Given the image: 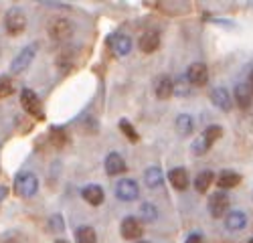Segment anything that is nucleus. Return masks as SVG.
I'll list each match as a JSON object with an SVG mask.
<instances>
[{"label": "nucleus", "mask_w": 253, "mask_h": 243, "mask_svg": "<svg viewBox=\"0 0 253 243\" xmlns=\"http://www.w3.org/2000/svg\"><path fill=\"white\" fill-rule=\"evenodd\" d=\"M37 191H39V178H37L33 172L20 170V172L14 176V193H16L18 197L29 199V197L37 195Z\"/></svg>", "instance_id": "nucleus-1"}, {"label": "nucleus", "mask_w": 253, "mask_h": 243, "mask_svg": "<svg viewBox=\"0 0 253 243\" xmlns=\"http://www.w3.org/2000/svg\"><path fill=\"white\" fill-rule=\"evenodd\" d=\"M20 104H23V108H25L33 118H37L39 122L45 120V112H43V106H41V99H39V95H37L33 89L25 87L23 91H20Z\"/></svg>", "instance_id": "nucleus-2"}, {"label": "nucleus", "mask_w": 253, "mask_h": 243, "mask_svg": "<svg viewBox=\"0 0 253 243\" xmlns=\"http://www.w3.org/2000/svg\"><path fill=\"white\" fill-rule=\"evenodd\" d=\"M47 31H49L51 39H55V40H67L73 35V25H71V20H67V18L55 16V18L49 20Z\"/></svg>", "instance_id": "nucleus-3"}, {"label": "nucleus", "mask_w": 253, "mask_h": 243, "mask_svg": "<svg viewBox=\"0 0 253 243\" xmlns=\"http://www.w3.org/2000/svg\"><path fill=\"white\" fill-rule=\"evenodd\" d=\"M37 49H39V45L37 43H33V45H27L23 51H20L16 57H14V61L10 63V71L16 75V73H23L29 65H31V61L35 59V55H37Z\"/></svg>", "instance_id": "nucleus-4"}, {"label": "nucleus", "mask_w": 253, "mask_h": 243, "mask_svg": "<svg viewBox=\"0 0 253 243\" xmlns=\"http://www.w3.org/2000/svg\"><path fill=\"white\" fill-rule=\"evenodd\" d=\"M140 195V187H138V182L132 180V178H122L118 180V185H116V197L120 201H126V202H130V201H136Z\"/></svg>", "instance_id": "nucleus-5"}, {"label": "nucleus", "mask_w": 253, "mask_h": 243, "mask_svg": "<svg viewBox=\"0 0 253 243\" xmlns=\"http://www.w3.org/2000/svg\"><path fill=\"white\" fill-rule=\"evenodd\" d=\"M207 207H209V213L213 215L215 219H221L227 209H229V197L225 191H217L209 197V202H207Z\"/></svg>", "instance_id": "nucleus-6"}, {"label": "nucleus", "mask_w": 253, "mask_h": 243, "mask_svg": "<svg viewBox=\"0 0 253 243\" xmlns=\"http://www.w3.org/2000/svg\"><path fill=\"white\" fill-rule=\"evenodd\" d=\"M4 27H6V33H8V35L16 37V35H20V33L27 29V18H25V14L20 12L18 8H12V10H8V14H6Z\"/></svg>", "instance_id": "nucleus-7"}, {"label": "nucleus", "mask_w": 253, "mask_h": 243, "mask_svg": "<svg viewBox=\"0 0 253 243\" xmlns=\"http://www.w3.org/2000/svg\"><path fill=\"white\" fill-rule=\"evenodd\" d=\"M120 233L124 239H140L144 233V225L136 217H126L120 225Z\"/></svg>", "instance_id": "nucleus-8"}, {"label": "nucleus", "mask_w": 253, "mask_h": 243, "mask_svg": "<svg viewBox=\"0 0 253 243\" xmlns=\"http://www.w3.org/2000/svg\"><path fill=\"white\" fill-rule=\"evenodd\" d=\"M186 79H188V83L191 85H205L207 81H209V69L205 63H193V65H188L186 69Z\"/></svg>", "instance_id": "nucleus-9"}, {"label": "nucleus", "mask_w": 253, "mask_h": 243, "mask_svg": "<svg viewBox=\"0 0 253 243\" xmlns=\"http://www.w3.org/2000/svg\"><path fill=\"white\" fill-rule=\"evenodd\" d=\"M110 47H112L120 57H124V55H128V53L132 51V40H130L128 35L116 33V35L110 37Z\"/></svg>", "instance_id": "nucleus-10"}, {"label": "nucleus", "mask_w": 253, "mask_h": 243, "mask_svg": "<svg viewBox=\"0 0 253 243\" xmlns=\"http://www.w3.org/2000/svg\"><path fill=\"white\" fill-rule=\"evenodd\" d=\"M81 197H83V201L89 202V205H93V207H99L101 202H103V199H105L103 189L99 185H87V187H83Z\"/></svg>", "instance_id": "nucleus-11"}, {"label": "nucleus", "mask_w": 253, "mask_h": 243, "mask_svg": "<svg viewBox=\"0 0 253 243\" xmlns=\"http://www.w3.org/2000/svg\"><path fill=\"white\" fill-rule=\"evenodd\" d=\"M211 101H213V104L223 112L231 110V93L225 87H213L211 89Z\"/></svg>", "instance_id": "nucleus-12"}, {"label": "nucleus", "mask_w": 253, "mask_h": 243, "mask_svg": "<svg viewBox=\"0 0 253 243\" xmlns=\"http://www.w3.org/2000/svg\"><path fill=\"white\" fill-rule=\"evenodd\" d=\"M160 47V35L156 31H146L140 37V51L142 53H154Z\"/></svg>", "instance_id": "nucleus-13"}, {"label": "nucleus", "mask_w": 253, "mask_h": 243, "mask_svg": "<svg viewBox=\"0 0 253 243\" xmlns=\"http://www.w3.org/2000/svg\"><path fill=\"white\" fill-rule=\"evenodd\" d=\"M247 225V215L243 211H231L225 217V227L229 231H241Z\"/></svg>", "instance_id": "nucleus-14"}, {"label": "nucleus", "mask_w": 253, "mask_h": 243, "mask_svg": "<svg viewBox=\"0 0 253 243\" xmlns=\"http://www.w3.org/2000/svg\"><path fill=\"white\" fill-rule=\"evenodd\" d=\"M241 182V174L235 172V170H223L217 178V187L221 191H229V189H235Z\"/></svg>", "instance_id": "nucleus-15"}, {"label": "nucleus", "mask_w": 253, "mask_h": 243, "mask_svg": "<svg viewBox=\"0 0 253 243\" xmlns=\"http://www.w3.org/2000/svg\"><path fill=\"white\" fill-rule=\"evenodd\" d=\"M105 172L108 174H122L126 172V160L118 152H110L105 158Z\"/></svg>", "instance_id": "nucleus-16"}, {"label": "nucleus", "mask_w": 253, "mask_h": 243, "mask_svg": "<svg viewBox=\"0 0 253 243\" xmlns=\"http://www.w3.org/2000/svg\"><path fill=\"white\" fill-rule=\"evenodd\" d=\"M168 180H170V185L176 191H184L188 187V172H186V168H182V166L172 168L170 172H168Z\"/></svg>", "instance_id": "nucleus-17"}, {"label": "nucleus", "mask_w": 253, "mask_h": 243, "mask_svg": "<svg viewBox=\"0 0 253 243\" xmlns=\"http://www.w3.org/2000/svg\"><path fill=\"white\" fill-rule=\"evenodd\" d=\"M251 99H253V93L249 89V83H239L235 87V101L239 104V108L247 110L251 106Z\"/></svg>", "instance_id": "nucleus-18"}, {"label": "nucleus", "mask_w": 253, "mask_h": 243, "mask_svg": "<svg viewBox=\"0 0 253 243\" xmlns=\"http://www.w3.org/2000/svg\"><path fill=\"white\" fill-rule=\"evenodd\" d=\"M174 93V83L170 77H160L156 81V97L158 99H168Z\"/></svg>", "instance_id": "nucleus-19"}, {"label": "nucleus", "mask_w": 253, "mask_h": 243, "mask_svg": "<svg viewBox=\"0 0 253 243\" xmlns=\"http://www.w3.org/2000/svg\"><path fill=\"white\" fill-rule=\"evenodd\" d=\"M195 130V120L193 116H188V114H180L176 118V132L180 136H191Z\"/></svg>", "instance_id": "nucleus-20"}, {"label": "nucleus", "mask_w": 253, "mask_h": 243, "mask_svg": "<svg viewBox=\"0 0 253 243\" xmlns=\"http://www.w3.org/2000/svg\"><path fill=\"white\" fill-rule=\"evenodd\" d=\"M213 180H215L213 170H201V172L197 174V178H195V189H197L199 193H207L209 187L213 185Z\"/></svg>", "instance_id": "nucleus-21"}, {"label": "nucleus", "mask_w": 253, "mask_h": 243, "mask_svg": "<svg viewBox=\"0 0 253 243\" xmlns=\"http://www.w3.org/2000/svg\"><path fill=\"white\" fill-rule=\"evenodd\" d=\"M144 180H146V185H148L150 189L162 187V180H164L162 170H160L158 166H150L148 170H146V174H144Z\"/></svg>", "instance_id": "nucleus-22"}, {"label": "nucleus", "mask_w": 253, "mask_h": 243, "mask_svg": "<svg viewBox=\"0 0 253 243\" xmlns=\"http://www.w3.org/2000/svg\"><path fill=\"white\" fill-rule=\"evenodd\" d=\"M75 241L77 243H97V235L89 225H83L75 231Z\"/></svg>", "instance_id": "nucleus-23"}, {"label": "nucleus", "mask_w": 253, "mask_h": 243, "mask_svg": "<svg viewBox=\"0 0 253 243\" xmlns=\"http://www.w3.org/2000/svg\"><path fill=\"white\" fill-rule=\"evenodd\" d=\"M221 136H223V128H221V126H209V128H205V132H203V138L209 142V146H213Z\"/></svg>", "instance_id": "nucleus-24"}, {"label": "nucleus", "mask_w": 253, "mask_h": 243, "mask_svg": "<svg viewBox=\"0 0 253 243\" xmlns=\"http://www.w3.org/2000/svg\"><path fill=\"white\" fill-rule=\"evenodd\" d=\"M120 130L124 132V136H128V138H130V142H138V140H140L138 132L134 130V126L130 124L128 120H120Z\"/></svg>", "instance_id": "nucleus-25"}, {"label": "nucleus", "mask_w": 253, "mask_h": 243, "mask_svg": "<svg viewBox=\"0 0 253 243\" xmlns=\"http://www.w3.org/2000/svg\"><path fill=\"white\" fill-rule=\"evenodd\" d=\"M51 142L57 146V148H61V146H65V142H67V136H65V132H63L61 128H51Z\"/></svg>", "instance_id": "nucleus-26"}, {"label": "nucleus", "mask_w": 253, "mask_h": 243, "mask_svg": "<svg viewBox=\"0 0 253 243\" xmlns=\"http://www.w3.org/2000/svg\"><path fill=\"white\" fill-rule=\"evenodd\" d=\"M140 215H142L146 221H154V219L158 217V211H156V207L152 205V202H144V205L140 207Z\"/></svg>", "instance_id": "nucleus-27"}, {"label": "nucleus", "mask_w": 253, "mask_h": 243, "mask_svg": "<svg viewBox=\"0 0 253 243\" xmlns=\"http://www.w3.org/2000/svg\"><path fill=\"white\" fill-rule=\"evenodd\" d=\"M209 148H211V146H209V142H207L203 136H199V138L193 142V152H195L197 156L207 154V152H209Z\"/></svg>", "instance_id": "nucleus-28"}, {"label": "nucleus", "mask_w": 253, "mask_h": 243, "mask_svg": "<svg viewBox=\"0 0 253 243\" xmlns=\"http://www.w3.org/2000/svg\"><path fill=\"white\" fill-rule=\"evenodd\" d=\"M12 81L8 79V77H0V99L2 97H8L10 93H12Z\"/></svg>", "instance_id": "nucleus-29"}, {"label": "nucleus", "mask_w": 253, "mask_h": 243, "mask_svg": "<svg viewBox=\"0 0 253 243\" xmlns=\"http://www.w3.org/2000/svg\"><path fill=\"white\" fill-rule=\"evenodd\" d=\"M188 79L186 77H178L176 79V83H174V93L176 95H188Z\"/></svg>", "instance_id": "nucleus-30"}, {"label": "nucleus", "mask_w": 253, "mask_h": 243, "mask_svg": "<svg viewBox=\"0 0 253 243\" xmlns=\"http://www.w3.org/2000/svg\"><path fill=\"white\" fill-rule=\"evenodd\" d=\"M51 229L55 231V233H61L63 229H65V223H63V219L59 217V215H55V217H51Z\"/></svg>", "instance_id": "nucleus-31"}, {"label": "nucleus", "mask_w": 253, "mask_h": 243, "mask_svg": "<svg viewBox=\"0 0 253 243\" xmlns=\"http://www.w3.org/2000/svg\"><path fill=\"white\" fill-rule=\"evenodd\" d=\"M201 241H203V235H201V233H193L184 243H201Z\"/></svg>", "instance_id": "nucleus-32"}, {"label": "nucleus", "mask_w": 253, "mask_h": 243, "mask_svg": "<svg viewBox=\"0 0 253 243\" xmlns=\"http://www.w3.org/2000/svg\"><path fill=\"white\" fill-rule=\"evenodd\" d=\"M249 89H251V93H253V71L249 73Z\"/></svg>", "instance_id": "nucleus-33"}, {"label": "nucleus", "mask_w": 253, "mask_h": 243, "mask_svg": "<svg viewBox=\"0 0 253 243\" xmlns=\"http://www.w3.org/2000/svg\"><path fill=\"white\" fill-rule=\"evenodd\" d=\"M4 197H6V189H4V187H0V201H2Z\"/></svg>", "instance_id": "nucleus-34"}, {"label": "nucleus", "mask_w": 253, "mask_h": 243, "mask_svg": "<svg viewBox=\"0 0 253 243\" xmlns=\"http://www.w3.org/2000/svg\"><path fill=\"white\" fill-rule=\"evenodd\" d=\"M57 243H67V241H61V239H57Z\"/></svg>", "instance_id": "nucleus-35"}, {"label": "nucleus", "mask_w": 253, "mask_h": 243, "mask_svg": "<svg viewBox=\"0 0 253 243\" xmlns=\"http://www.w3.org/2000/svg\"><path fill=\"white\" fill-rule=\"evenodd\" d=\"M138 243H150V241H144V239H142V241H138Z\"/></svg>", "instance_id": "nucleus-36"}, {"label": "nucleus", "mask_w": 253, "mask_h": 243, "mask_svg": "<svg viewBox=\"0 0 253 243\" xmlns=\"http://www.w3.org/2000/svg\"><path fill=\"white\" fill-rule=\"evenodd\" d=\"M6 243H18V241H12V239H10V241H6Z\"/></svg>", "instance_id": "nucleus-37"}, {"label": "nucleus", "mask_w": 253, "mask_h": 243, "mask_svg": "<svg viewBox=\"0 0 253 243\" xmlns=\"http://www.w3.org/2000/svg\"><path fill=\"white\" fill-rule=\"evenodd\" d=\"M249 243H253V239H251V241H249Z\"/></svg>", "instance_id": "nucleus-38"}]
</instances>
